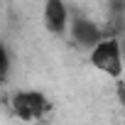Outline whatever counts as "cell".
Segmentation results:
<instances>
[{
    "instance_id": "cell-1",
    "label": "cell",
    "mask_w": 125,
    "mask_h": 125,
    "mask_svg": "<svg viewBox=\"0 0 125 125\" xmlns=\"http://www.w3.org/2000/svg\"><path fill=\"white\" fill-rule=\"evenodd\" d=\"M91 66L110 79H123L125 74V54H123V39L115 34H105L96 47L88 49Z\"/></svg>"
},
{
    "instance_id": "cell-2",
    "label": "cell",
    "mask_w": 125,
    "mask_h": 125,
    "mask_svg": "<svg viewBox=\"0 0 125 125\" xmlns=\"http://www.w3.org/2000/svg\"><path fill=\"white\" fill-rule=\"evenodd\" d=\"M10 110L22 123H37L52 113V103L42 91H17L10 98Z\"/></svg>"
},
{
    "instance_id": "cell-3",
    "label": "cell",
    "mask_w": 125,
    "mask_h": 125,
    "mask_svg": "<svg viewBox=\"0 0 125 125\" xmlns=\"http://www.w3.org/2000/svg\"><path fill=\"white\" fill-rule=\"evenodd\" d=\"M42 25L49 34H66L69 25H71V12L69 5L64 0H44V8H42Z\"/></svg>"
},
{
    "instance_id": "cell-4",
    "label": "cell",
    "mask_w": 125,
    "mask_h": 125,
    "mask_svg": "<svg viewBox=\"0 0 125 125\" xmlns=\"http://www.w3.org/2000/svg\"><path fill=\"white\" fill-rule=\"evenodd\" d=\"M69 32H71V39H74L79 47H86V49L96 47V44L105 37V32L101 30V25L93 22L91 17H86V15H71Z\"/></svg>"
},
{
    "instance_id": "cell-5",
    "label": "cell",
    "mask_w": 125,
    "mask_h": 125,
    "mask_svg": "<svg viewBox=\"0 0 125 125\" xmlns=\"http://www.w3.org/2000/svg\"><path fill=\"white\" fill-rule=\"evenodd\" d=\"M10 64H12V59H10V52L8 47L0 42V83H5L8 76H10Z\"/></svg>"
},
{
    "instance_id": "cell-6",
    "label": "cell",
    "mask_w": 125,
    "mask_h": 125,
    "mask_svg": "<svg viewBox=\"0 0 125 125\" xmlns=\"http://www.w3.org/2000/svg\"><path fill=\"white\" fill-rule=\"evenodd\" d=\"M123 54H125V42H123Z\"/></svg>"
}]
</instances>
